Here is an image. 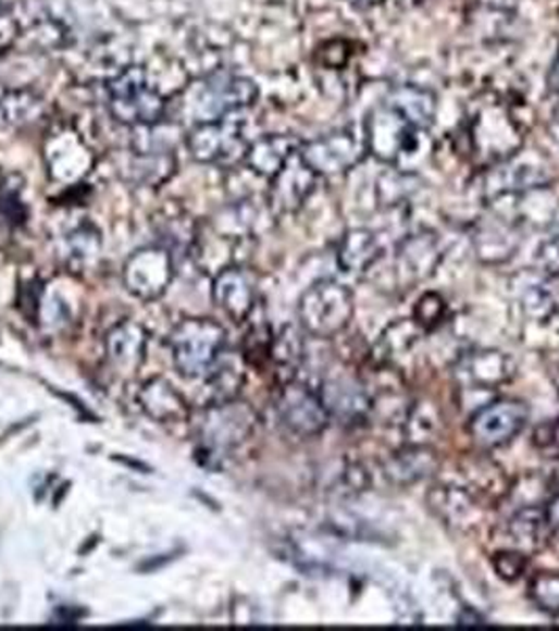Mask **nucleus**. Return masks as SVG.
Here are the masks:
<instances>
[{
	"label": "nucleus",
	"instance_id": "26",
	"mask_svg": "<svg viewBox=\"0 0 559 631\" xmlns=\"http://www.w3.org/2000/svg\"><path fill=\"white\" fill-rule=\"evenodd\" d=\"M505 539L509 549H518L526 556L538 554L551 541V533L545 520L543 505H524L505 524Z\"/></svg>",
	"mask_w": 559,
	"mask_h": 631
},
{
	"label": "nucleus",
	"instance_id": "11",
	"mask_svg": "<svg viewBox=\"0 0 559 631\" xmlns=\"http://www.w3.org/2000/svg\"><path fill=\"white\" fill-rule=\"evenodd\" d=\"M276 410L284 428L301 438L320 436L331 421L320 392L297 379L282 383Z\"/></svg>",
	"mask_w": 559,
	"mask_h": 631
},
{
	"label": "nucleus",
	"instance_id": "2",
	"mask_svg": "<svg viewBox=\"0 0 559 631\" xmlns=\"http://www.w3.org/2000/svg\"><path fill=\"white\" fill-rule=\"evenodd\" d=\"M177 95L184 99V112L200 125L247 110L259 99V87L238 74L211 72Z\"/></svg>",
	"mask_w": 559,
	"mask_h": 631
},
{
	"label": "nucleus",
	"instance_id": "48",
	"mask_svg": "<svg viewBox=\"0 0 559 631\" xmlns=\"http://www.w3.org/2000/svg\"><path fill=\"white\" fill-rule=\"evenodd\" d=\"M349 45L345 40H328L318 49V60L328 70H341L349 62Z\"/></svg>",
	"mask_w": 559,
	"mask_h": 631
},
{
	"label": "nucleus",
	"instance_id": "17",
	"mask_svg": "<svg viewBox=\"0 0 559 631\" xmlns=\"http://www.w3.org/2000/svg\"><path fill=\"white\" fill-rule=\"evenodd\" d=\"M425 502L435 518L455 533L473 531L484 514V507L477 504L461 484L452 482L432 486L425 495Z\"/></svg>",
	"mask_w": 559,
	"mask_h": 631
},
{
	"label": "nucleus",
	"instance_id": "13",
	"mask_svg": "<svg viewBox=\"0 0 559 631\" xmlns=\"http://www.w3.org/2000/svg\"><path fill=\"white\" fill-rule=\"evenodd\" d=\"M444 261V249L434 232H417L396 245L392 279L398 288L408 290L434 276Z\"/></svg>",
	"mask_w": 559,
	"mask_h": 631
},
{
	"label": "nucleus",
	"instance_id": "12",
	"mask_svg": "<svg viewBox=\"0 0 559 631\" xmlns=\"http://www.w3.org/2000/svg\"><path fill=\"white\" fill-rule=\"evenodd\" d=\"M364 137L351 131H335L301 144L299 157L318 177H339L356 169L367 157Z\"/></svg>",
	"mask_w": 559,
	"mask_h": 631
},
{
	"label": "nucleus",
	"instance_id": "3",
	"mask_svg": "<svg viewBox=\"0 0 559 631\" xmlns=\"http://www.w3.org/2000/svg\"><path fill=\"white\" fill-rule=\"evenodd\" d=\"M110 116L125 126L154 125L166 119L169 99L156 89L144 65L131 63L105 81Z\"/></svg>",
	"mask_w": 559,
	"mask_h": 631
},
{
	"label": "nucleus",
	"instance_id": "45",
	"mask_svg": "<svg viewBox=\"0 0 559 631\" xmlns=\"http://www.w3.org/2000/svg\"><path fill=\"white\" fill-rule=\"evenodd\" d=\"M536 272L545 279H558L559 276V236L547 238L534 255Z\"/></svg>",
	"mask_w": 559,
	"mask_h": 631
},
{
	"label": "nucleus",
	"instance_id": "5",
	"mask_svg": "<svg viewBox=\"0 0 559 631\" xmlns=\"http://www.w3.org/2000/svg\"><path fill=\"white\" fill-rule=\"evenodd\" d=\"M353 293L337 281H318L299 299V324L315 339H333L351 324Z\"/></svg>",
	"mask_w": 559,
	"mask_h": 631
},
{
	"label": "nucleus",
	"instance_id": "8",
	"mask_svg": "<svg viewBox=\"0 0 559 631\" xmlns=\"http://www.w3.org/2000/svg\"><path fill=\"white\" fill-rule=\"evenodd\" d=\"M42 150L49 180L65 188L83 186L87 175L94 171V150L72 125L53 126L47 133Z\"/></svg>",
	"mask_w": 559,
	"mask_h": 631
},
{
	"label": "nucleus",
	"instance_id": "15",
	"mask_svg": "<svg viewBox=\"0 0 559 631\" xmlns=\"http://www.w3.org/2000/svg\"><path fill=\"white\" fill-rule=\"evenodd\" d=\"M175 263L173 255L164 247H146L126 259L123 281L126 290L144 301H154L166 293L173 283Z\"/></svg>",
	"mask_w": 559,
	"mask_h": 631
},
{
	"label": "nucleus",
	"instance_id": "51",
	"mask_svg": "<svg viewBox=\"0 0 559 631\" xmlns=\"http://www.w3.org/2000/svg\"><path fill=\"white\" fill-rule=\"evenodd\" d=\"M480 7L484 9H493V11H505V13H513L515 7L520 4V0H477Z\"/></svg>",
	"mask_w": 559,
	"mask_h": 631
},
{
	"label": "nucleus",
	"instance_id": "19",
	"mask_svg": "<svg viewBox=\"0 0 559 631\" xmlns=\"http://www.w3.org/2000/svg\"><path fill=\"white\" fill-rule=\"evenodd\" d=\"M331 419H339L343 423H360L373 410V398L369 387L358 378L339 375L326 379L318 389Z\"/></svg>",
	"mask_w": 559,
	"mask_h": 631
},
{
	"label": "nucleus",
	"instance_id": "30",
	"mask_svg": "<svg viewBox=\"0 0 559 631\" xmlns=\"http://www.w3.org/2000/svg\"><path fill=\"white\" fill-rule=\"evenodd\" d=\"M392 110H396L402 119L419 131H427L434 125L437 112V97L432 89L419 85H398L394 87L385 101Z\"/></svg>",
	"mask_w": 559,
	"mask_h": 631
},
{
	"label": "nucleus",
	"instance_id": "52",
	"mask_svg": "<svg viewBox=\"0 0 559 631\" xmlns=\"http://www.w3.org/2000/svg\"><path fill=\"white\" fill-rule=\"evenodd\" d=\"M545 484H547V491H549L551 495H559V459H556V463L547 470Z\"/></svg>",
	"mask_w": 559,
	"mask_h": 631
},
{
	"label": "nucleus",
	"instance_id": "23",
	"mask_svg": "<svg viewBox=\"0 0 559 631\" xmlns=\"http://www.w3.org/2000/svg\"><path fill=\"white\" fill-rule=\"evenodd\" d=\"M513 360L498 349H475L457 362V379L471 389H495L513 378Z\"/></svg>",
	"mask_w": 559,
	"mask_h": 631
},
{
	"label": "nucleus",
	"instance_id": "22",
	"mask_svg": "<svg viewBox=\"0 0 559 631\" xmlns=\"http://www.w3.org/2000/svg\"><path fill=\"white\" fill-rule=\"evenodd\" d=\"M148 349V333L141 324L125 320L105 335V356L119 378H133L141 369Z\"/></svg>",
	"mask_w": 559,
	"mask_h": 631
},
{
	"label": "nucleus",
	"instance_id": "42",
	"mask_svg": "<svg viewBox=\"0 0 559 631\" xmlns=\"http://www.w3.org/2000/svg\"><path fill=\"white\" fill-rule=\"evenodd\" d=\"M448 318V304L439 293H425L419 297L412 310V320L423 333H434Z\"/></svg>",
	"mask_w": 559,
	"mask_h": 631
},
{
	"label": "nucleus",
	"instance_id": "47",
	"mask_svg": "<svg viewBox=\"0 0 559 631\" xmlns=\"http://www.w3.org/2000/svg\"><path fill=\"white\" fill-rule=\"evenodd\" d=\"M532 442L547 457L559 459V417L545 423V425H538L534 436H532Z\"/></svg>",
	"mask_w": 559,
	"mask_h": 631
},
{
	"label": "nucleus",
	"instance_id": "10",
	"mask_svg": "<svg viewBox=\"0 0 559 631\" xmlns=\"http://www.w3.org/2000/svg\"><path fill=\"white\" fill-rule=\"evenodd\" d=\"M529 419L530 409L522 400L502 398L475 410L467 432L477 448L493 450L515 441L529 425Z\"/></svg>",
	"mask_w": 559,
	"mask_h": 631
},
{
	"label": "nucleus",
	"instance_id": "7",
	"mask_svg": "<svg viewBox=\"0 0 559 631\" xmlns=\"http://www.w3.org/2000/svg\"><path fill=\"white\" fill-rule=\"evenodd\" d=\"M240 112L227 114L219 121L194 126L186 137L187 152L200 164H215L221 169H234L245 162L249 141L243 131Z\"/></svg>",
	"mask_w": 559,
	"mask_h": 631
},
{
	"label": "nucleus",
	"instance_id": "39",
	"mask_svg": "<svg viewBox=\"0 0 559 631\" xmlns=\"http://www.w3.org/2000/svg\"><path fill=\"white\" fill-rule=\"evenodd\" d=\"M20 38H24L32 49L49 53V51H60L70 45V30L60 20L45 15V17L34 20L30 26L22 32Z\"/></svg>",
	"mask_w": 559,
	"mask_h": 631
},
{
	"label": "nucleus",
	"instance_id": "14",
	"mask_svg": "<svg viewBox=\"0 0 559 631\" xmlns=\"http://www.w3.org/2000/svg\"><path fill=\"white\" fill-rule=\"evenodd\" d=\"M551 180H554V173L545 160L526 158L520 150L515 157L498 162L490 169H484L482 194L488 202H493L502 196H513L526 189L549 186Z\"/></svg>",
	"mask_w": 559,
	"mask_h": 631
},
{
	"label": "nucleus",
	"instance_id": "49",
	"mask_svg": "<svg viewBox=\"0 0 559 631\" xmlns=\"http://www.w3.org/2000/svg\"><path fill=\"white\" fill-rule=\"evenodd\" d=\"M20 36H22L20 22L11 13L0 15V53L13 49L15 42L20 40Z\"/></svg>",
	"mask_w": 559,
	"mask_h": 631
},
{
	"label": "nucleus",
	"instance_id": "4",
	"mask_svg": "<svg viewBox=\"0 0 559 631\" xmlns=\"http://www.w3.org/2000/svg\"><path fill=\"white\" fill-rule=\"evenodd\" d=\"M225 329L211 318H186L166 339L175 369L186 379L207 378L225 349Z\"/></svg>",
	"mask_w": 559,
	"mask_h": 631
},
{
	"label": "nucleus",
	"instance_id": "54",
	"mask_svg": "<svg viewBox=\"0 0 559 631\" xmlns=\"http://www.w3.org/2000/svg\"><path fill=\"white\" fill-rule=\"evenodd\" d=\"M347 4H351L353 9H360V11H369V9H374L378 7L383 0H345Z\"/></svg>",
	"mask_w": 559,
	"mask_h": 631
},
{
	"label": "nucleus",
	"instance_id": "53",
	"mask_svg": "<svg viewBox=\"0 0 559 631\" xmlns=\"http://www.w3.org/2000/svg\"><path fill=\"white\" fill-rule=\"evenodd\" d=\"M547 85H549V91L559 97V49L556 60L551 63V70H549V76H547Z\"/></svg>",
	"mask_w": 559,
	"mask_h": 631
},
{
	"label": "nucleus",
	"instance_id": "40",
	"mask_svg": "<svg viewBox=\"0 0 559 631\" xmlns=\"http://www.w3.org/2000/svg\"><path fill=\"white\" fill-rule=\"evenodd\" d=\"M442 417L432 403H414L406 410V444H430L439 430Z\"/></svg>",
	"mask_w": 559,
	"mask_h": 631
},
{
	"label": "nucleus",
	"instance_id": "50",
	"mask_svg": "<svg viewBox=\"0 0 559 631\" xmlns=\"http://www.w3.org/2000/svg\"><path fill=\"white\" fill-rule=\"evenodd\" d=\"M543 511H545V520H547L551 539L559 541V495H551V499L543 505Z\"/></svg>",
	"mask_w": 559,
	"mask_h": 631
},
{
	"label": "nucleus",
	"instance_id": "38",
	"mask_svg": "<svg viewBox=\"0 0 559 631\" xmlns=\"http://www.w3.org/2000/svg\"><path fill=\"white\" fill-rule=\"evenodd\" d=\"M65 249H67V263L74 270H85L101 252V232L95 227L94 223H83L67 234Z\"/></svg>",
	"mask_w": 559,
	"mask_h": 631
},
{
	"label": "nucleus",
	"instance_id": "32",
	"mask_svg": "<svg viewBox=\"0 0 559 631\" xmlns=\"http://www.w3.org/2000/svg\"><path fill=\"white\" fill-rule=\"evenodd\" d=\"M513 295L522 312L532 320H549L556 314L558 304L551 288L545 283V276L538 272H522L513 279Z\"/></svg>",
	"mask_w": 559,
	"mask_h": 631
},
{
	"label": "nucleus",
	"instance_id": "35",
	"mask_svg": "<svg viewBox=\"0 0 559 631\" xmlns=\"http://www.w3.org/2000/svg\"><path fill=\"white\" fill-rule=\"evenodd\" d=\"M423 331L414 324L412 318H400L389 324L373 347V360L376 364H394L400 356L408 354L421 339Z\"/></svg>",
	"mask_w": 559,
	"mask_h": 631
},
{
	"label": "nucleus",
	"instance_id": "41",
	"mask_svg": "<svg viewBox=\"0 0 559 631\" xmlns=\"http://www.w3.org/2000/svg\"><path fill=\"white\" fill-rule=\"evenodd\" d=\"M529 598L541 613L559 617V570L536 572L530 579Z\"/></svg>",
	"mask_w": 559,
	"mask_h": 631
},
{
	"label": "nucleus",
	"instance_id": "25",
	"mask_svg": "<svg viewBox=\"0 0 559 631\" xmlns=\"http://www.w3.org/2000/svg\"><path fill=\"white\" fill-rule=\"evenodd\" d=\"M502 198H509L513 202L511 215H502V218H509L522 227L526 225L532 230H549L559 223V194L551 188V184L526 189L513 196H502Z\"/></svg>",
	"mask_w": 559,
	"mask_h": 631
},
{
	"label": "nucleus",
	"instance_id": "27",
	"mask_svg": "<svg viewBox=\"0 0 559 631\" xmlns=\"http://www.w3.org/2000/svg\"><path fill=\"white\" fill-rule=\"evenodd\" d=\"M137 400L144 412L158 423H182L191 415L186 396L166 379L154 378L146 381L139 389Z\"/></svg>",
	"mask_w": 559,
	"mask_h": 631
},
{
	"label": "nucleus",
	"instance_id": "33",
	"mask_svg": "<svg viewBox=\"0 0 559 631\" xmlns=\"http://www.w3.org/2000/svg\"><path fill=\"white\" fill-rule=\"evenodd\" d=\"M209 405H219L227 400H236L245 385V360L243 356H234L229 351H221L218 362L207 375Z\"/></svg>",
	"mask_w": 559,
	"mask_h": 631
},
{
	"label": "nucleus",
	"instance_id": "18",
	"mask_svg": "<svg viewBox=\"0 0 559 631\" xmlns=\"http://www.w3.org/2000/svg\"><path fill=\"white\" fill-rule=\"evenodd\" d=\"M473 252L486 265H500L509 261L522 245V225L495 213L493 218L477 221L473 227Z\"/></svg>",
	"mask_w": 559,
	"mask_h": 631
},
{
	"label": "nucleus",
	"instance_id": "31",
	"mask_svg": "<svg viewBox=\"0 0 559 631\" xmlns=\"http://www.w3.org/2000/svg\"><path fill=\"white\" fill-rule=\"evenodd\" d=\"M47 114V101L34 89H9L0 94V131H20L36 125Z\"/></svg>",
	"mask_w": 559,
	"mask_h": 631
},
{
	"label": "nucleus",
	"instance_id": "1",
	"mask_svg": "<svg viewBox=\"0 0 559 631\" xmlns=\"http://www.w3.org/2000/svg\"><path fill=\"white\" fill-rule=\"evenodd\" d=\"M469 152L475 166L490 169L524 148V131L498 97L475 101L467 121Z\"/></svg>",
	"mask_w": 559,
	"mask_h": 631
},
{
	"label": "nucleus",
	"instance_id": "6",
	"mask_svg": "<svg viewBox=\"0 0 559 631\" xmlns=\"http://www.w3.org/2000/svg\"><path fill=\"white\" fill-rule=\"evenodd\" d=\"M257 425V412L243 400L207 405L194 425L200 448L209 455L227 453L249 441Z\"/></svg>",
	"mask_w": 559,
	"mask_h": 631
},
{
	"label": "nucleus",
	"instance_id": "16",
	"mask_svg": "<svg viewBox=\"0 0 559 631\" xmlns=\"http://www.w3.org/2000/svg\"><path fill=\"white\" fill-rule=\"evenodd\" d=\"M318 175L299 157V152L290 158L278 173L270 180L268 188V207L276 215L297 213L318 186Z\"/></svg>",
	"mask_w": 559,
	"mask_h": 631
},
{
	"label": "nucleus",
	"instance_id": "21",
	"mask_svg": "<svg viewBox=\"0 0 559 631\" xmlns=\"http://www.w3.org/2000/svg\"><path fill=\"white\" fill-rule=\"evenodd\" d=\"M461 486L482 505L495 507L511 493V478L498 466L497 461L475 455L461 463Z\"/></svg>",
	"mask_w": 559,
	"mask_h": 631
},
{
	"label": "nucleus",
	"instance_id": "37",
	"mask_svg": "<svg viewBox=\"0 0 559 631\" xmlns=\"http://www.w3.org/2000/svg\"><path fill=\"white\" fill-rule=\"evenodd\" d=\"M303 356H306V342H303V335L299 333V329L284 326L278 335H274L270 360L276 364L280 373H286L282 383L295 379L301 362H303Z\"/></svg>",
	"mask_w": 559,
	"mask_h": 631
},
{
	"label": "nucleus",
	"instance_id": "56",
	"mask_svg": "<svg viewBox=\"0 0 559 631\" xmlns=\"http://www.w3.org/2000/svg\"><path fill=\"white\" fill-rule=\"evenodd\" d=\"M13 4H15V0H0V15H4V13H11Z\"/></svg>",
	"mask_w": 559,
	"mask_h": 631
},
{
	"label": "nucleus",
	"instance_id": "36",
	"mask_svg": "<svg viewBox=\"0 0 559 631\" xmlns=\"http://www.w3.org/2000/svg\"><path fill=\"white\" fill-rule=\"evenodd\" d=\"M177 158L175 154H139L131 152V160L126 162V177L146 188H160L175 175Z\"/></svg>",
	"mask_w": 559,
	"mask_h": 631
},
{
	"label": "nucleus",
	"instance_id": "28",
	"mask_svg": "<svg viewBox=\"0 0 559 631\" xmlns=\"http://www.w3.org/2000/svg\"><path fill=\"white\" fill-rule=\"evenodd\" d=\"M383 259L378 234L369 227L347 230L337 249V263L347 274H367Z\"/></svg>",
	"mask_w": 559,
	"mask_h": 631
},
{
	"label": "nucleus",
	"instance_id": "20",
	"mask_svg": "<svg viewBox=\"0 0 559 631\" xmlns=\"http://www.w3.org/2000/svg\"><path fill=\"white\" fill-rule=\"evenodd\" d=\"M213 301L232 320H249L257 306V279L243 265L221 270L213 281Z\"/></svg>",
	"mask_w": 559,
	"mask_h": 631
},
{
	"label": "nucleus",
	"instance_id": "24",
	"mask_svg": "<svg viewBox=\"0 0 559 631\" xmlns=\"http://www.w3.org/2000/svg\"><path fill=\"white\" fill-rule=\"evenodd\" d=\"M439 470V457L430 444H406L392 453L383 463V475L389 484L408 488L434 475Z\"/></svg>",
	"mask_w": 559,
	"mask_h": 631
},
{
	"label": "nucleus",
	"instance_id": "44",
	"mask_svg": "<svg viewBox=\"0 0 559 631\" xmlns=\"http://www.w3.org/2000/svg\"><path fill=\"white\" fill-rule=\"evenodd\" d=\"M529 558L530 556L518 552V549L505 547V549L493 554L490 562H493V568L497 570V574L502 581L515 583V581H520L526 574V570H529Z\"/></svg>",
	"mask_w": 559,
	"mask_h": 631
},
{
	"label": "nucleus",
	"instance_id": "55",
	"mask_svg": "<svg viewBox=\"0 0 559 631\" xmlns=\"http://www.w3.org/2000/svg\"><path fill=\"white\" fill-rule=\"evenodd\" d=\"M549 133H551V139L556 141V146L559 148V106L551 116V123H549Z\"/></svg>",
	"mask_w": 559,
	"mask_h": 631
},
{
	"label": "nucleus",
	"instance_id": "34",
	"mask_svg": "<svg viewBox=\"0 0 559 631\" xmlns=\"http://www.w3.org/2000/svg\"><path fill=\"white\" fill-rule=\"evenodd\" d=\"M184 141V128L173 121H160L154 125L133 126L131 152L139 154H175Z\"/></svg>",
	"mask_w": 559,
	"mask_h": 631
},
{
	"label": "nucleus",
	"instance_id": "29",
	"mask_svg": "<svg viewBox=\"0 0 559 631\" xmlns=\"http://www.w3.org/2000/svg\"><path fill=\"white\" fill-rule=\"evenodd\" d=\"M301 148V141L293 135H263L249 146L245 164L254 175L272 180L280 169L295 157Z\"/></svg>",
	"mask_w": 559,
	"mask_h": 631
},
{
	"label": "nucleus",
	"instance_id": "43",
	"mask_svg": "<svg viewBox=\"0 0 559 631\" xmlns=\"http://www.w3.org/2000/svg\"><path fill=\"white\" fill-rule=\"evenodd\" d=\"M410 182H414V177L408 171L396 169V166H394V171L383 173L378 177V184H376L378 202H383L389 209L400 207L406 198L414 191V186H410Z\"/></svg>",
	"mask_w": 559,
	"mask_h": 631
},
{
	"label": "nucleus",
	"instance_id": "9",
	"mask_svg": "<svg viewBox=\"0 0 559 631\" xmlns=\"http://www.w3.org/2000/svg\"><path fill=\"white\" fill-rule=\"evenodd\" d=\"M423 131L414 128L389 106H378L367 119L364 144L371 157L402 169L405 158L412 157L419 148V135Z\"/></svg>",
	"mask_w": 559,
	"mask_h": 631
},
{
	"label": "nucleus",
	"instance_id": "46",
	"mask_svg": "<svg viewBox=\"0 0 559 631\" xmlns=\"http://www.w3.org/2000/svg\"><path fill=\"white\" fill-rule=\"evenodd\" d=\"M0 213L4 220L13 225H22L26 221L28 211H26V205L22 202V186H17V188L2 186L0 189Z\"/></svg>",
	"mask_w": 559,
	"mask_h": 631
}]
</instances>
